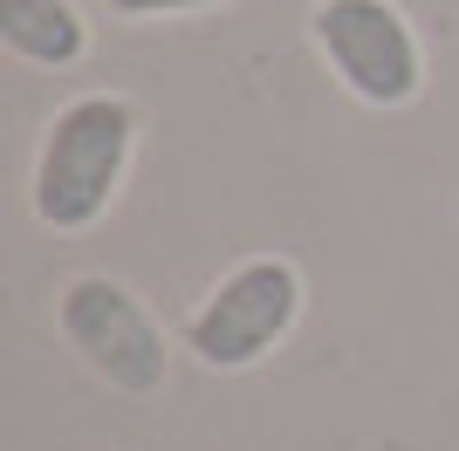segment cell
<instances>
[{"mask_svg":"<svg viewBox=\"0 0 459 451\" xmlns=\"http://www.w3.org/2000/svg\"><path fill=\"white\" fill-rule=\"evenodd\" d=\"M137 137H144V110L124 89H82L69 96L35 144V171H28V206L48 233H90L110 219L124 199V178L137 165Z\"/></svg>","mask_w":459,"mask_h":451,"instance_id":"obj_1","label":"cell"},{"mask_svg":"<svg viewBox=\"0 0 459 451\" xmlns=\"http://www.w3.org/2000/svg\"><path fill=\"white\" fill-rule=\"evenodd\" d=\"M302 267L281 260V253H254V260L227 267L220 281L199 294V308L186 315V349L199 370H220V376H240L254 362H268L295 321H302Z\"/></svg>","mask_w":459,"mask_h":451,"instance_id":"obj_2","label":"cell"},{"mask_svg":"<svg viewBox=\"0 0 459 451\" xmlns=\"http://www.w3.org/2000/svg\"><path fill=\"white\" fill-rule=\"evenodd\" d=\"M56 328L82 370L124 396H152L172 376V336L158 328L144 294L117 274H76L56 294Z\"/></svg>","mask_w":459,"mask_h":451,"instance_id":"obj_3","label":"cell"},{"mask_svg":"<svg viewBox=\"0 0 459 451\" xmlns=\"http://www.w3.org/2000/svg\"><path fill=\"white\" fill-rule=\"evenodd\" d=\"M308 41L329 75L370 110H411L425 96V41L398 0H316Z\"/></svg>","mask_w":459,"mask_h":451,"instance_id":"obj_4","label":"cell"},{"mask_svg":"<svg viewBox=\"0 0 459 451\" xmlns=\"http://www.w3.org/2000/svg\"><path fill=\"white\" fill-rule=\"evenodd\" d=\"M0 48L28 69H76L90 55V21L76 0H0Z\"/></svg>","mask_w":459,"mask_h":451,"instance_id":"obj_5","label":"cell"},{"mask_svg":"<svg viewBox=\"0 0 459 451\" xmlns=\"http://www.w3.org/2000/svg\"><path fill=\"white\" fill-rule=\"evenodd\" d=\"M117 21H178V14H212V7H233V0H103Z\"/></svg>","mask_w":459,"mask_h":451,"instance_id":"obj_6","label":"cell"}]
</instances>
